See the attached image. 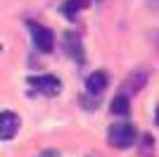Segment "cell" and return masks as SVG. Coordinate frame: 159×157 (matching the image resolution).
I'll list each match as a JSON object with an SVG mask.
<instances>
[{
    "mask_svg": "<svg viewBox=\"0 0 159 157\" xmlns=\"http://www.w3.org/2000/svg\"><path fill=\"white\" fill-rule=\"evenodd\" d=\"M138 140V129L131 121H116L107 129V143L116 150H126Z\"/></svg>",
    "mask_w": 159,
    "mask_h": 157,
    "instance_id": "6da1fadb",
    "label": "cell"
},
{
    "mask_svg": "<svg viewBox=\"0 0 159 157\" xmlns=\"http://www.w3.org/2000/svg\"><path fill=\"white\" fill-rule=\"evenodd\" d=\"M29 31H31L33 45L38 48L40 52H52L55 50V33L43 24H36V21H26Z\"/></svg>",
    "mask_w": 159,
    "mask_h": 157,
    "instance_id": "7a4b0ae2",
    "label": "cell"
},
{
    "mask_svg": "<svg viewBox=\"0 0 159 157\" xmlns=\"http://www.w3.org/2000/svg\"><path fill=\"white\" fill-rule=\"evenodd\" d=\"M29 86H31L33 91L48 95V98H52V95L62 93V81L57 76H52V74H45V76H31V78H29Z\"/></svg>",
    "mask_w": 159,
    "mask_h": 157,
    "instance_id": "3957f363",
    "label": "cell"
},
{
    "mask_svg": "<svg viewBox=\"0 0 159 157\" xmlns=\"http://www.w3.org/2000/svg\"><path fill=\"white\" fill-rule=\"evenodd\" d=\"M62 45H64V50H66V55L76 62V64H83L86 62V52H83V43H81V38H79V33L76 31H64L62 33Z\"/></svg>",
    "mask_w": 159,
    "mask_h": 157,
    "instance_id": "277c9868",
    "label": "cell"
},
{
    "mask_svg": "<svg viewBox=\"0 0 159 157\" xmlns=\"http://www.w3.org/2000/svg\"><path fill=\"white\" fill-rule=\"evenodd\" d=\"M19 131V114L12 110L0 112V140H12Z\"/></svg>",
    "mask_w": 159,
    "mask_h": 157,
    "instance_id": "5b68a950",
    "label": "cell"
},
{
    "mask_svg": "<svg viewBox=\"0 0 159 157\" xmlns=\"http://www.w3.org/2000/svg\"><path fill=\"white\" fill-rule=\"evenodd\" d=\"M107 83H109L107 72H93V74H88V78H86V93H90V95H102L105 88H107Z\"/></svg>",
    "mask_w": 159,
    "mask_h": 157,
    "instance_id": "8992f818",
    "label": "cell"
},
{
    "mask_svg": "<svg viewBox=\"0 0 159 157\" xmlns=\"http://www.w3.org/2000/svg\"><path fill=\"white\" fill-rule=\"evenodd\" d=\"M109 110H112L114 117H128V114H131V102H128V98L124 93H119V95H114Z\"/></svg>",
    "mask_w": 159,
    "mask_h": 157,
    "instance_id": "52a82bcc",
    "label": "cell"
},
{
    "mask_svg": "<svg viewBox=\"0 0 159 157\" xmlns=\"http://www.w3.org/2000/svg\"><path fill=\"white\" fill-rule=\"evenodd\" d=\"M90 5V2H86V0H66L64 5H62V12L66 14V19H76V14L79 12H83L86 7Z\"/></svg>",
    "mask_w": 159,
    "mask_h": 157,
    "instance_id": "ba28073f",
    "label": "cell"
},
{
    "mask_svg": "<svg viewBox=\"0 0 159 157\" xmlns=\"http://www.w3.org/2000/svg\"><path fill=\"white\" fill-rule=\"evenodd\" d=\"M145 76H147V72H143V69H140V72L131 74V76H128V78H131V81H126V83H124V86H126L128 91H133V93H135V91H140V88L145 86V81H147Z\"/></svg>",
    "mask_w": 159,
    "mask_h": 157,
    "instance_id": "9c48e42d",
    "label": "cell"
},
{
    "mask_svg": "<svg viewBox=\"0 0 159 157\" xmlns=\"http://www.w3.org/2000/svg\"><path fill=\"white\" fill-rule=\"evenodd\" d=\"M154 124L159 126V102H157V110H154Z\"/></svg>",
    "mask_w": 159,
    "mask_h": 157,
    "instance_id": "30bf717a",
    "label": "cell"
}]
</instances>
